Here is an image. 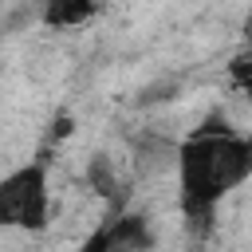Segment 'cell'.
I'll return each instance as SVG.
<instances>
[{
	"label": "cell",
	"instance_id": "cell-1",
	"mask_svg": "<svg viewBox=\"0 0 252 252\" xmlns=\"http://www.w3.org/2000/svg\"><path fill=\"white\" fill-rule=\"evenodd\" d=\"M252 177V130L209 118L177 146V205L193 228H209L217 205Z\"/></svg>",
	"mask_w": 252,
	"mask_h": 252
},
{
	"label": "cell",
	"instance_id": "cell-2",
	"mask_svg": "<svg viewBox=\"0 0 252 252\" xmlns=\"http://www.w3.org/2000/svg\"><path fill=\"white\" fill-rule=\"evenodd\" d=\"M51 220V185L43 161H24L0 177V228L43 232Z\"/></svg>",
	"mask_w": 252,
	"mask_h": 252
},
{
	"label": "cell",
	"instance_id": "cell-3",
	"mask_svg": "<svg viewBox=\"0 0 252 252\" xmlns=\"http://www.w3.org/2000/svg\"><path fill=\"white\" fill-rule=\"evenodd\" d=\"M98 12V0H43V24L63 32V28H79Z\"/></svg>",
	"mask_w": 252,
	"mask_h": 252
},
{
	"label": "cell",
	"instance_id": "cell-4",
	"mask_svg": "<svg viewBox=\"0 0 252 252\" xmlns=\"http://www.w3.org/2000/svg\"><path fill=\"white\" fill-rule=\"evenodd\" d=\"M228 75H232V83L252 98V47H244V51H236V55H232Z\"/></svg>",
	"mask_w": 252,
	"mask_h": 252
},
{
	"label": "cell",
	"instance_id": "cell-5",
	"mask_svg": "<svg viewBox=\"0 0 252 252\" xmlns=\"http://www.w3.org/2000/svg\"><path fill=\"white\" fill-rule=\"evenodd\" d=\"M75 252H106V228L87 232V236H83V244H79Z\"/></svg>",
	"mask_w": 252,
	"mask_h": 252
}]
</instances>
